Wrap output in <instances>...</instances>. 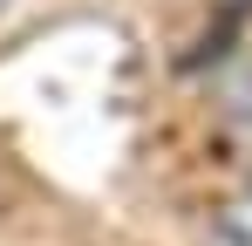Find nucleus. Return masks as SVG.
I'll return each instance as SVG.
<instances>
[{
	"label": "nucleus",
	"mask_w": 252,
	"mask_h": 246,
	"mask_svg": "<svg viewBox=\"0 0 252 246\" xmlns=\"http://www.w3.org/2000/svg\"><path fill=\"white\" fill-rule=\"evenodd\" d=\"M218 233H225V246H252V199H246V205H232Z\"/></svg>",
	"instance_id": "f257e3e1"
},
{
	"label": "nucleus",
	"mask_w": 252,
	"mask_h": 246,
	"mask_svg": "<svg viewBox=\"0 0 252 246\" xmlns=\"http://www.w3.org/2000/svg\"><path fill=\"white\" fill-rule=\"evenodd\" d=\"M0 7H7V0H0Z\"/></svg>",
	"instance_id": "f03ea898"
}]
</instances>
